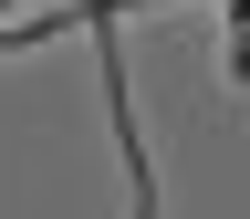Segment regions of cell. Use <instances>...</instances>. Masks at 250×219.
I'll use <instances>...</instances> for the list:
<instances>
[{"label":"cell","instance_id":"6da1fadb","mask_svg":"<svg viewBox=\"0 0 250 219\" xmlns=\"http://www.w3.org/2000/svg\"><path fill=\"white\" fill-rule=\"evenodd\" d=\"M219 21H229V84H250V0H219Z\"/></svg>","mask_w":250,"mask_h":219}]
</instances>
